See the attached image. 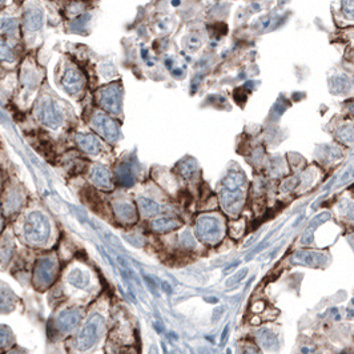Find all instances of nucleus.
Returning a JSON list of instances; mask_svg holds the SVG:
<instances>
[{
    "instance_id": "nucleus-1",
    "label": "nucleus",
    "mask_w": 354,
    "mask_h": 354,
    "mask_svg": "<svg viewBox=\"0 0 354 354\" xmlns=\"http://www.w3.org/2000/svg\"><path fill=\"white\" fill-rule=\"evenodd\" d=\"M51 227L48 219L40 212H32L28 215L23 224V235L28 242L44 244L49 237Z\"/></svg>"
},
{
    "instance_id": "nucleus-2",
    "label": "nucleus",
    "mask_w": 354,
    "mask_h": 354,
    "mask_svg": "<svg viewBox=\"0 0 354 354\" xmlns=\"http://www.w3.org/2000/svg\"><path fill=\"white\" fill-rule=\"evenodd\" d=\"M104 329V321L99 314H93L90 320L87 321L82 330L76 335L75 346L80 351H86L97 342V339L100 338L101 333Z\"/></svg>"
},
{
    "instance_id": "nucleus-3",
    "label": "nucleus",
    "mask_w": 354,
    "mask_h": 354,
    "mask_svg": "<svg viewBox=\"0 0 354 354\" xmlns=\"http://www.w3.org/2000/svg\"><path fill=\"white\" fill-rule=\"evenodd\" d=\"M57 273V262L52 257H43L37 261L34 270V284L37 289H45L53 282Z\"/></svg>"
},
{
    "instance_id": "nucleus-4",
    "label": "nucleus",
    "mask_w": 354,
    "mask_h": 354,
    "mask_svg": "<svg viewBox=\"0 0 354 354\" xmlns=\"http://www.w3.org/2000/svg\"><path fill=\"white\" fill-rule=\"evenodd\" d=\"M196 235L205 244H216L221 237L220 224L215 217H200L196 224Z\"/></svg>"
},
{
    "instance_id": "nucleus-5",
    "label": "nucleus",
    "mask_w": 354,
    "mask_h": 354,
    "mask_svg": "<svg viewBox=\"0 0 354 354\" xmlns=\"http://www.w3.org/2000/svg\"><path fill=\"white\" fill-rule=\"evenodd\" d=\"M99 103L105 111L111 113H119L121 109V88L117 84L104 87L99 91Z\"/></svg>"
},
{
    "instance_id": "nucleus-6",
    "label": "nucleus",
    "mask_w": 354,
    "mask_h": 354,
    "mask_svg": "<svg viewBox=\"0 0 354 354\" xmlns=\"http://www.w3.org/2000/svg\"><path fill=\"white\" fill-rule=\"evenodd\" d=\"M37 117H39V120L44 125L53 128V129L59 128L60 124L63 123L61 112L56 107L55 103L52 100H49V99L44 100L39 105V108H37Z\"/></svg>"
},
{
    "instance_id": "nucleus-7",
    "label": "nucleus",
    "mask_w": 354,
    "mask_h": 354,
    "mask_svg": "<svg viewBox=\"0 0 354 354\" xmlns=\"http://www.w3.org/2000/svg\"><path fill=\"white\" fill-rule=\"evenodd\" d=\"M93 128L97 130V133L101 134L105 140L113 143L116 141L120 136V128L119 124L116 123L115 120H112L108 116L103 115V113H97L92 120Z\"/></svg>"
},
{
    "instance_id": "nucleus-8",
    "label": "nucleus",
    "mask_w": 354,
    "mask_h": 354,
    "mask_svg": "<svg viewBox=\"0 0 354 354\" xmlns=\"http://www.w3.org/2000/svg\"><path fill=\"white\" fill-rule=\"evenodd\" d=\"M82 321V312L79 309H67L63 310L56 318V329L60 333L72 332L78 328V325Z\"/></svg>"
},
{
    "instance_id": "nucleus-9",
    "label": "nucleus",
    "mask_w": 354,
    "mask_h": 354,
    "mask_svg": "<svg viewBox=\"0 0 354 354\" xmlns=\"http://www.w3.org/2000/svg\"><path fill=\"white\" fill-rule=\"evenodd\" d=\"M244 204V192L241 189H224L221 193V205L229 215H237Z\"/></svg>"
},
{
    "instance_id": "nucleus-10",
    "label": "nucleus",
    "mask_w": 354,
    "mask_h": 354,
    "mask_svg": "<svg viewBox=\"0 0 354 354\" xmlns=\"http://www.w3.org/2000/svg\"><path fill=\"white\" fill-rule=\"evenodd\" d=\"M61 83H63V87L65 88V91H67L68 93L78 95V93L83 90L84 84H86V79H84V76H83L78 69L69 68V69H67V72L64 74Z\"/></svg>"
},
{
    "instance_id": "nucleus-11",
    "label": "nucleus",
    "mask_w": 354,
    "mask_h": 354,
    "mask_svg": "<svg viewBox=\"0 0 354 354\" xmlns=\"http://www.w3.org/2000/svg\"><path fill=\"white\" fill-rule=\"evenodd\" d=\"M91 180L99 189L111 190V173L103 165H95L93 167L92 172H91Z\"/></svg>"
},
{
    "instance_id": "nucleus-12",
    "label": "nucleus",
    "mask_w": 354,
    "mask_h": 354,
    "mask_svg": "<svg viewBox=\"0 0 354 354\" xmlns=\"http://www.w3.org/2000/svg\"><path fill=\"white\" fill-rule=\"evenodd\" d=\"M76 143L78 146L84 151V152L90 153V155H97L100 152L101 144L95 136L87 133H80L76 136Z\"/></svg>"
},
{
    "instance_id": "nucleus-13",
    "label": "nucleus",
    "mask_w": 354,
    "mask_h": 354,
    "mask_svg": "<svg viewBox=\"0 0 354 354\" xmlns=\"http://www.w3.org/2000/svg\"><path fill=\"white\" fill-rule=\"evenodd\" d=\"M115 213L117 219L125 224H134L137 220V213L134 210V206L128 202L115 204Z\"/></svg>"
},
{
    "instance_id": "nucleus-14",
    "label": "nucleus",
    "mask_w": 354,
    "mask_h": 354,
    "mask_svg": "<svg viewBox=\"0 0 354 354\" xmlns=\"http://www.w3.org/2000/svg\"><path fill=\"white\" fill-rule=\"evenodd\" d=\"M180 225H181V223H180L177 219H175V217L164 216V217H159V219L152 221V229L153 231L159 232V233H165V232L175 231V229H177Z\"/></svg>"
},
{
    "instance_id": "nucleus-15",
    "label": "nucleus",
    "mask_w": 354,
    "mask_h": 354,
    "mask_svg": "<svg viewBox=\"0 0 354 354\" xmlns=\"http://www.w3.org/2000/svg\"><path fill=\"white\" fill-rule=\"evenodd\" d=\"M16 297L12 293V291L7 285L0 284V312L2 313H8L14 309L15 306Z\"/></svg>"
},
{
    "instance_id": "nucleus-16",
    "label": "nucleus",
    "mask_w": 354,
    "mask_h": 354,
    "mask_svg": "<svg viewBox=\"0 0 354 354\" xmlns=\"http://www.w3.org/2000/svg\"><path fill=\"white\" fill-rule=\"evenodd\" d=\"M22 205V196L18 190H8L3 198V209L8 213H14Z\"/></svg>"
},
{
    "instance_id": "nucleus-17",
    "label": "nucleus",
    "mask_w": 354,
    "mask_h": 354,
    "mask_svg": "<svg viewBox=\"0 0 354 354\" xmlns=\"http://www.w3.org/2000/svg\"><path fill=\"white\" fill-rule=\"evenodd\" d=\"M68 281H69V284H72L74 287L84 289V288L88 287V284H90V276H88L86 272H83L82 269H74V270H71L69 274H68Z\"/></svg>"
},
{
    "instance_id": "nucleus-18",
    "label": "nucleus",
    "mask_w": 354,
    "mask_h": 354,
    "mask_svg": "<svg viewBox=\"0 0 354 354\" xmlns=\"http://www.w3.org/2000/svg\"><path fill=\"white\" fill-rule=\"evenodd\" d=\"M321 260H322V256L313 252H298L295 256V261L305 265H318Z\"/></svg>"
},
{
    "instance_id": "nucleus-19",
    "label": "nucleus",
    "mask_w": 354,
    "mask_h": 354,
    "mask_svg": "<svg viewBox=\"0 0 354 354\" xmlns=\"http://www.w3.org/2000/svg\"><path fill=\"white\" fill-rule=\"evenodd\" d=\"M26 23L27 27L30 28L31 31H36L39 30L43 24V15H41L40 10H31L28 14H27L26 18Z\"/></svg>"
},
{
    "instance_id": "nucleus-20",
    "label": "nucleus",
    "mask_w": 354,
    "mask_h": 354,
    "mask_svg": "<svg viewBox=\"0 0 354 354\" xmlns=\"http://www.w3.org/2000/svg\"><path fill=\"white\" fill-rule=\"evenodd\" d=\"M245 183V179L244 176L239 172H231L229 175L227 176V179L224 181L225 184V189H241V186Z\"/></svg>"
},
{
    "instance_id": "nucleus-21",
    "label": "nucleus",
    "mask_w": 354,
    "mask_h": 354,
    "mask_svg": "<svg viewBox=\"0 0 354 354\" xmlns=\"http://www.w3.org/2000/svg\"><path fill=\"white\" fill-rule=\"evenodd\" d=\"M138 208H140L143 215L147 217L153 216V215H156L159 212V204L146 197L138 198Z\"/></svg>"
},
{
    "instance_id": "nucleus-22",
    "label": "nucleus",
    "mask_w": 354,
    "mask_h": 354,
    "mask_svg": "<svg viewBox=\"0 0 354 354\" xmlns=\"http://www.w3.org/2000/svg\"><path fill=\"white\" fill-rule=\"evenodd\" d=\"M116 175H117V179H119V183L123 184V185H132L133 184V176H132V172H130L129 167L127 165H120L116 171Z\"/></svg>"
},
{
    "instance_id": "nucleus-23",
    "label": "nucleus",
    "mask_w": 354,
    "mask_h": 354,
    "mask_svg": "<svg viewBox=\"0 0 354 354\" xmlns=\"http://www.w3.org/2000/svg\"><path fill=\"white\" fill-rule=\"evenodd\" d=\"M12 256V242L4 237L0 244V264H7Z\"/></svg>"
},
{
    "instance_id": "nucleus-24",
    "label": "nucleus",
    "mask_w": 354,
    "mask_h": 354,
    "mask_svg": "<svg viewBox=\"0 0 354 354\" xmlns=\"http://www.w3.org/2000/svg\"><path fill=\"white\" fill-rule=\"evenodd\" d=\"M258 339H260L261 345L266 349H273L277 346V337L269 330H262L261 334H258Z\"/></svg>"
},
{
    "instance_id": "nucleus-25",
    "label": "nucleus",
    "mask_w": 354,
    "mask_h": 354,
    "mask_svg": "<svg viewBox=\"0 0 354 354\" xmlns=\"http://www.w3.org/2000/svg\"><path fill=\"white\" fill-rule=\"evenodd\" d=\"M14 342V335L11 330L6 326H0V349L8 347Z\"/></svg>"
},
{
    "instance_id": "nucleus-26",
    "label": "nucleus",
    "mask_w": 354,
    "mask_h": 354,
    "mask_svg": "<svg viewBox=\"0 0 354 354\" xmlns=\"http://www.w3.org/2000/svg\"><path fill=\"white\" fill-rule=\"evenodd\" d=\"M180 171H181V173H183L185 177H190V176L194 173V171H196V163H194L192 159H186V160L181 161Z\"/></svg>"
},
{
    "instance_id": "nucleus-27",
    "label": "nucleus",
    "mask_w": 354,
    "mask_h": 354,
    "mask_svg": "<svg viewBox=\"0 0 354 354\" xmlns=\"http://www.w3.org/2000/svg\"><path fill=\"white\" fill-rule=\"evenodd\" d=\"M0 61H14V53L3 41H0Z\"/></svg>"
},
{
    "instance_id": "nucleus-28",
    "label": "nucleus",
    "mask_w": 354,
    "mask_h": 354,
    "mask_svg": "<svg viewBox=\"0 0 354 354\" xmlns=\"http://www.w3.org/2000/svg\"><path fill=\"white\" fill-rule=\"evenodd\" d=\"M18 28V23L14 19H0V31L2 32H12Z\"/></svg>"
},
{
    "instance_id": "nucleus-29",
    "label": "nucleus",
    "mask_w": 354,
    "mask_h": 354,
    "mask_svg": "<svg viewBox=\"0 0 354 354\" xmlns=\"http://www.w3.org/2000/svg\"><path fill=\"white\" fill-rule=\"evenodd\" d=\"M245 273H246L245 269H244V270H241L240 273H237V274H236V276L233 277V279H229V281H228L227 285H235V284L237 282V281H240V279H241L242 277H244V274H245Z\"/></svg>"
},
{
    "instance_id": "nucleus-30",
    "label": "nucleus",
    "mask_w": 354,
    "mask_h": 354,
    "mask_svg": "<svg viewBox=\"0 0 354 354\" xmlns=\"http://www.w3.org/2000/svg\"><path fill=\"white\" fill-rule=\"evenodd\" d=\"M264 308H265V304L262 301H260V302H256V304L252 306V310H253V312H262Z\"/></svg>"
},
{
    "instance_id": "nucleus-31",
    "label": "nucleus",
    "mask_w": 354,
    "mask_h": 354,
    "mask_svg": "<svg viewBox=\"0 0 354 354\" xmlns=\"http://www.w3.org/2000/svg\"><path fill=\"white\" fill-rule=\"evenodd\" d=\"M6 354H27V353L24 350H22V349H11V350L7 351Z\"/></svg>"
},
{
    "instance_id": "nucleus-32",
    "label": "nucleus",
    "mask_w": 354,
    "mask_h": 354,
    "mask_svg": "<svg viewBox=\"0 0 354 354\" xmlns=\"http://www.w3.org/2000/svg\"><path fill=\"white\" fill-rule=\"evenodd\" d=\"M149 354H159V350H157V347L153 345V346H151V349H149Z\"/></svg>"
},
{
    "instance_id": "nucleus-33",
    "label": "nucleus",
    "mask_w": 354,
    "mask_h": 354,
    "mask_svg": "<svg viewBox=\"0 0 354 354\" xmlns=\"http://www.w3.org/2000/svg\"><path fill=\"white\" fill-rule=\"evenodd\" d=\"M228 330H229V329H228V326H227V328H225V329H224V333H223V337H221V342H224V341H225V338H227V334H228Z\"/></svg>"
},
{
    "instance_id": "nucleus-34",
    "label": "nucleus",
    "mask_w": 354,
    "mask_h": 354,
    "mask_svg": "<svg viewBox=\"0 0 354 354\" xmlns=\"http://www.w3.org/2000/svg\"><path fill=\"white\" fill-rule=\"evenodd\" d=\"M245 354H260V353H258V351L256 350V349H253V347H249V349L246 350Z\"/></svg>"
},
{
    "instance_id": "nucleus-35",
    "label": "nucleus",
    "mask_w": 354,
    "mask_h": 354,
    "mask_svg": "<svg viewBox=\"0 0 354 354\" xmlns=\"http://www.w3.org/2000/svg\"><path fill=\"white\" fill-rule=\"evenodd\" d=\"M0 228H2V216H0Z\"/></svg>"
}]
</instances>
